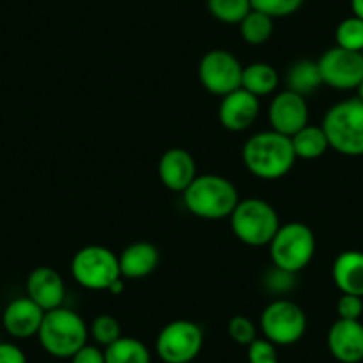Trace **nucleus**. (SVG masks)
I'll list each match as a JSON object with an SVG mask.
<instances>
[{
  "label": "nucleus",
  "instance_id": "9",
  "mask_svg": "<svg viewBox=\"0 0 363 363\" xmlns=\"http://www.w3.org/2000/svg\"><path fill=\"white\" fill-rule=\"evenodd\" d=\"M203 347V331L196 323L178 319L167 323L157 335L155 351L164 363H191Z\"/></svg>",
  "mask_w": 363,
  "mask_h": 363
},
{
  "label": "nucleus",
  "instance_id": "11",
  "mask_svg": "<svg viewBox=\"0 0 363 363\" xmlns=\"http://www.w3.org/2000/svg\"><path fill=\"white\" fill-rule=\"evenodd\" d=\"M320 77L324 86L338 91L358 89L363 80V54L362 52L345 50L335 45L328 48L319 59Z\"/></svg>",
  "mask_w": 363,
  "mask_h": 363
},
{
  "label": "nucleus",
  "instance_id": "14",
  "mask_svg": "<svg viewBox=\"0 0 363 363\" xmlns=\"http://www.w3.org/2000/svg\"><path fill=\"white\" fill-rule=\"evenodd\" d=\"M328 349L340 363L363 362V324L337 319L328 331Z\"/></svg>",
  "mask_w": 363,
  "mask_h": 363
},
{
  "label": "nucleus",
  "instance_id": "21",
  "mask_svg": "<svg viewBox=\"0 0 363 363\" xmlns=\"http://www.w3.org/2000/svg\"><path fill=\"white\" fill-rule=\"evenodd\" d=\"M291 141L296 157L303 160L320 159L330 150V143H328V138L320 125L308 123L301 130L296 132Z\"/></svg>",
  "mask_w": 363,
  "mask_h": 363
},
{
  "label": "nucleus",
  "instance_id": "18",
  "mask_svg": "<svg viewBox=\"0 0 363 363\" xmlns=\"http://www.w3.org/2000/svg\"><path fill=\"white\" fill-rule=\"evenodd\" d=\"M120 260L121 277L128 280H139V278L150 277L159 265V250L152 242L139 240L132 242L118 255Z\"/></svg>",
  "mask_w": 363,
  "mask_h": 363
},
{
  "label": "nucleus",
  "instance_id": "38",
  "mask_svg": "<svg viewBox=\"0 0 363 363\" xmlns=\"http://www.w3.org/2000/svg\"><path fill=\"white\" fill-rule=\"evenodd\" d=\"M362 54H363V52H362Z\"/></svg>",
  "mask_w": 363,
  "mask_h": 363
},
{
  "label": "nucleus",
  "instance_id": "15",
  "mask_svg": "<svg viewBox=\"0 0 363 363\" xmlns=\"http://www.w3.org/2000/svg\"><path fill=\"white\" fill-rule=\"evenodd\" d=\"M196 177V160L187 150L169 148L162 153L159 160V178L166 189L184 193Z\"/></svg>",
  "mask_w": 363,
  "mask_h": 363
},
{
  "label": "nucleus",
  "instance_id": "1",
  "mask_svg": "<svg viewBox=\"0 0 363 363\" xmlns=\"http://www.w3.org/2000/svg\"><path fill=\"white\" fill-rule=\"evenodd\" d=\"M296 157L289 135L277 130H264L251 135L242 148V162L260 180L284 178L294 167Z\"/></svg>",
  "mask_w": 363,
  "mask_h": 363
},
{
  "label": "nucleus",
  "instance_id": "25",
  "mask_svg": "<svg viewBox=\"0 0 363 363\" xmlns=\"http://www.w3.org/2000/svg\"><path fill=\"white\" fill-rule=\"evenodd\" d=\"M207 9L218 22L239 26L251 11V0H207Z\"/></svg>",
  "mask_w": 363,
  "mask_h": 363
},
{
  "label": "nucleus",
  "instance_id": "3",
  "mask_svg": "<svg viewBox=\"0 0 363 363\" xmlns=\"http://www.w3.org/2000/svg\"><path fill=\"white\" fill-rule=\"evenodd\" d=\"M38 338L45 351L54 358H72L87 344L89 326L75 310L59 308L45 312Z\"/></svg>",
  "mask_w": 363,
  "mask_h": 363
},
{
  "label": "nucleus",
  "instance_id": "34",
  "mask_svg": "<svg viewBox=\"0 0 363 363\" xmlns=\"http://www.w3.org/2000/svg\"><path fill=\"white\" fill-rule=\"evenodd\" d=\"M0 363H27V356L13 342H0Z\"/></svg>",
  "mask_w": 363,
  "mask_h": 363
},
{
  "label": "nucleus",
  "instance_id": "22",
  "mask_svg": "<svg viewBox=\"0 0 363 363\" xmlns=\"http://www.w3.org/2000/svg\"><path fill=\"white\" fill-rule=\"evenodd\" d=\"M320 86H323V77H320L317 61L299 59L289 68L287 89L294 91V93L306 99L308 95L315 93Z\"/></svg>",
  "mask_w": 363,
  "mask_h": 363
},
{
  "label": "nucleus",
  "instance_id": "36",
  "mask_svg": "<svg viewBox=\"0 0 363 363\" xmlns=\"http://www.w3.org/2000/svg\"><path fill=\"white\" fill-rule=\"evenodd\" d=\"M125 291V281H123V278H120V280L118 281H114L113 285H111V289H109V292L113 296H120L121 292Z\"/></svg>",
  "mask_w": 363,
  "mask_h": 363
},
{
  "label": "nucleus",
  "instance_id": "16",
  "mask_svg": "<svg viewBox=\"0 0 363 363\" xmlns=\"http://www.w3.org/2000/svg\"><path fill=\"white\" fill-rule=\"evenodd\" d=\"M66 296L65 280L55 269L36 267L27 278V298L33 299L45 312L62 306Z\"/></svg>",
  "mask_w": 363,
  "mask_h": 363
},
{
  "label": "nucleus",
  "instance_id": "8",
  "mask_svg": "<svg viewBox=\"0 0 363 363\" xmlns=\"http://www.w3.org/2000/svg\"><path fill=\"white\" fill-rule=\"evenodd\" d=\"M306 313L289 298H278L269 303L260 315V330L264 338L274 345H292L306 333Z\"/></svg>",
  "mask_w": 363,
  "mask_h": 363
},
{
  "label": "nucleus",
  "instance_id": "27",
  "mask_svg": "<svg viewBox=\"0 0 363 363\" xmlns=\"http://www.w3.org/2000/svg\"><path fill=\"white\" fill-rule=\"evenodd\" d=\"M89 337L99 345L107 347V345L114 344L123 335H121V326L116 317L104 313V315L95 317L93 323L89 324Z\"/></svg>",
  "mask_w": 363,
  "mask_h": 363
},
{
  "label": "nucleus",
  "instance_id": "20",
  "mask_svg": "<svg viewBox=\"0 0 363 363\" xmlns=\"http://www.w3.org/2000/svg\"><path fill=\"white\" fill-rule=\"evenodd\" d=\"M280 84V75L277 68L267 62H251L242 68V84L240 87L250 91L255 96H267L277 91Z\"/></svg>",
  "mask_w": 363,
  "mask_h": 363
},
{
  "label": "nucleus",
  "instance_id": "4",
  "mask_svg": "<svg viewBox=\"0 0 363 363\" xmlns=\"http://www.w3.org/2000/svg\"><path fill=\"white\" fill-rule=\"evenodd\" d=\"M320 127L335 152L345 157L363 155V102L358 96L330 107Z\"/></svg>",
  "mask_w": 363,
  "mask_h": 363
},
{
  "label": "nucleus",
  "instance_id": "7",
  "mask_svg": "<svg viewBox=\"0 0 363 363\" xmlns=\"http://www.w3.org/2000/svg\"><path fill=\"white\" fill-rule=\"evenodd\" d=\"M72 277L87 291H109L121 277L120 260L114 251L106 246L80 247L72 258Z\"/></svg>",
  "mask_w": 363,
  "mask_h": 363
},
{
  "label": "nucleus",
  "instance_id": "37",
  "mask_svg": "<svg viewBox=\"0 0 363 363\" xmlns=\"http://www.w3.org/2000/svg\"><path fill=\"white\" fill-rule=\"evenodd\" d=\"M356 91H358V99L363 102V80H362V84H359L358 89H356Z\"/></svg>",
  "mask_w": 363,
  "mask_h": 363
},
{
  "label": "nucleus",
  "instance_id": "2",
  "mask_svg": "<svg viewBox=\"0 0 363 363\" xmlns=\"http://www.w3.org/2000/svg\"><path fill=\"white\" fill-rule=\"evenodd\" d=\"M182 198L191 214L211 221L230 218L240 201L237 187L221 174H198Z\"/></svg>",
  "mask_w": 363,
  "mask_h": 363
},
{
  "label": "nucleus",
  "instance_id": "19",
  "mask_svg": "<svg viewBox=\"0 0 363 363\" xmlns=\"http://www.w3.org/2000/svg\"><path fill=\"white\" fill-rule=\"evenodd\" d=\"M331 277L342 294L363 298V251H342L333 262Z\"/></svg>",
  "mask_w": 363,
  "mask_h": 363
},
{
  "label": "nucleus",
  "instance_id": "13",
  "mask_svg": "<svg viewBox=\"0 0 363 363\" xmlns=\"http://www.w3.org/2000/svg\"><path fill=\"white\" fill-rule=\"evenodd\" d=\"M258 114H260V99L242 87L223 96L218 109L219 123L230 132L247 130L257 121Z\"/></svg>",
  "mask_w": 363,
  "mask_h": 363
},
{
  "label": "nucleus",
  "instance_id": "17",
  "mask_svg": "<svg viewBox=\"0 0 363 363\" xmlns=\"http://www.w3.org/2000/svg\"><path fill=\"white\" fill-rule=\"evenodd\" d=\"M45 310L40 308L30 298H16L9 303L2 313L4 330L13 338H30L38 335L43 323Z\"/></svg>",
  "mask_w": 363,
  "mask_h": 363
},
{
  "label": "nucleus",
  "instance_id": "5",
  "mask_svg": "<svg viewBox=\"0 0 363 363\" xmlns=\"http://www.w3.org/2000/svg\"><path fill=\"white\" fill-rule=\"evenodd\" d=\"M230 226L240 242L262 247L269 246L281 223L271 203L260 198H247L237 203L235 211L230 216Z\"/></svg>",
  "mask_w": 363,
  "mask_h": 363
},
{
  "label": "nucleus",
  "instance_id": "12",
  "mask_svg": "<svg viewBox=\"0 0 363 363\" xmlns=\"http://www.w3.org/2000/svg\"><path fill=\"white\" fill-rule=\"evenodd\" d=\"M269 123H271V130L292 138L296 132L310 123L308 102L305 96L291 89L277 93L269 106Z\"/></svg>",
  "mask_w": 363,
  "mask_h": 363
},
{
  "label": "nucleus",
  "instance_id": "31",
  "mask_svg": "<svg viewBox=\"0 0 363 363\" xmlns=\"http://www.w3.org/2000/svg\"><path fill=\"white\" fill-rule=\"evenodd\" d=\"M247 362L250 363H280L277 345L267 338H257L247 345Z\"/></svg>",
  "mask_w": 363,
  "mask_h": 363
},
{
  "label": "nucleus",
  "instance_id": "30",
  "mask_svg": "<svg viewBox=\"0 0 363 363\" xmlns=\"http://www.w3.org/2000/svg\"><path fill=\"white\" fill-rule=\"evenodd\" d=\"M228 335L235 344L250 345L251 342L257 340V326L253 320L246 315H235L228 323Z\"/></svg>",
  "mask_w": 363,
  "mask_h": 363
},
{
  "label": "nucleus",
  "instance_id": "29",
  "mask_svg": "<svg viewBox=\"0 0 363 363\" xmlns=\"http://www.w3.org/2000/svg\"><path fill=\"white\" fill-rule=\"evenodd\" d=\"M305 4V0H251V8L265 13L271 18H284L294 15Z\"/></svg>",
  "mask_w": 363,
  "mask_h": 363
},
{
  "label": "nucleus",
  "instance_id": "26",
  "mask_svg": "<svg viewBox=\"0 0 363 363\" xmlns=\"http://www.w3.org/2000/svg\"><path fill=\"white\" fill-rule=\"evenodd\" d=\"M335 41L345 50L363 52V20L354 15L342 20L335 30Z\"/></svg>",
  "mask_w": 363,
  "mask_h": 363
},
{
  "label": "nucleus",
  "instance_id": "32",
  "mask_svg": "<svg viewBox=\"0 0 363 363\" xmlns=\"http://www.w3.org/2000/svg\"><path fill=\"white\" fill-rule=\"evenodd\" d=\"M338 319L359 320L363 315V298L351 294H342L337 301Z\"/></svg>",
  "mask_w": 363,
  "mask_h": 363
},
{
  "label": "nucleus",
  "instance_id": "28",
  "mask_svg": "<svg viewBox=\"0 0 363 363\" xmlns=\"http://www.w3.org/2000/svg\"><path fill=\"white\" fill-rule=\"evenodd\" d=\"M296 284H298V272L285 271L277 265H272L264 277L265 291L278 296V298H285L287 294H291L296 289Z\"/></svg>",
  "mask_w": 363,
  "mask_h": 363
},
{
  "label": "nucleus",
  "instance_id": "10",
  "mask_svg": "<svg viewBox=\"0 0 363 363\" xmlns=\"http://www.w3.org/2000/svg\"><path fill=\"white\" fill-rule=\"evenodd\" d=\"M242 68L244 66L240 65V61L232 52L216 48V50L207 52L201 57L200 66H198V75H200V82L203 84L208 93L223 99V96L240 87Z\"/></svg>",
  "mask_w": 363,
  "mask_h": 363
},
{
  "label": "nucleus",
  "instance_id": "24",
  "mask_svg": "<svg viewBox=\"0 0 363 363\" xmlns=\"http://www.w3.org/2000/svg\"><path fill=\"white\" fill-rule=\"evenodd\" d=\"M240 36L247 45H264L271 40L272 30H274V18H271L265 13L251 9L246 18L239 23Z\"/></svg>",
  "mask_w": 363,
  "mask_h": 363
},
{
  "label": "nucleus",
  "instance_id": "33",
  "mask_svg": "<svg viewBox=\"0 0 363 363\" xmlns=\"http://www.w3.org/2000/svg\"><path fill=\"white\" fill-rule=\"evenodd\" d=\"M69 359H72V363H106V352L99 345L86 344Z\"/></svg>",
  "mask_w": 363,
  "mask_h": 363
},
{
  "label": "nucleus",
  "instance_id": "6",
  "mask_svg": "<svg viewBox=\"0 0 363 363\" xmlns=\"http://www.w3.org/2000/svg\"><path fill=\"white\" fill-rule=\"evenodd\" d=\"M272 265L291 272H299L313 260L315 235L305 223H285L269 242Z\"/></svg>",
  "mask_w": 363,
  "mask_h": 363
},
{
  "label": "nucleus",
  "instance_id": "35",
  "mask_svg": "<svg viewBox=\"0 0 363 363\" xmlns=\"http://www.w3.org/2000/svg\"><path fill=\"white\" fill-rule=\"evenodd\" d=\"M351 8H352V15L363 20V0H351Z\"/></svg>",
  "mask_w": 363,
  "mask_h": 363
},
{
  "label": "nucleus",
  "instance_id": "23",
  "mask_svg": "<svg viewBox=\"0 0 363 363\" xmlns=\"http://www.w3.org/2000/svg\"><path fill=\"white\" fill-rule=\"evenodd\" d=\"M106 363H152V354L146 344L134 337H121L104 349Z\"/></svg>",
  "mask_w": 363,
  "mask_h": 363
}]
</instances>
